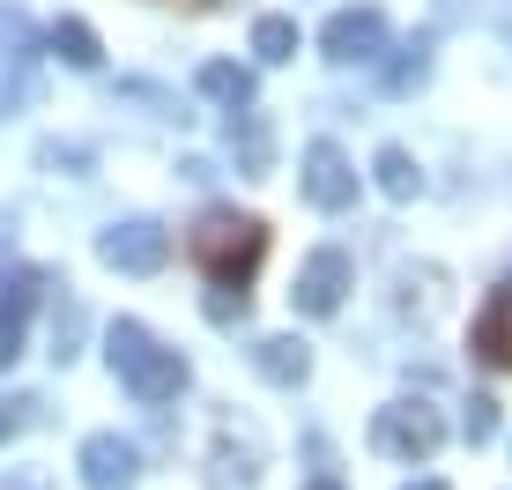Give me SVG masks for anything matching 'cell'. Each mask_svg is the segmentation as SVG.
<instances>
[{"label": "cell", "mask_w": 512, "mask_h": 490, "mask_svg": "<svg viewBox=\"0 0 512 490\" xmlns=\"http://www.w3.org/2000/svg\"><path fill=\"white\" fill-rule=\"evenodd\" d=\"M186 253L201 260V275H208L216 290L245 297V275H253L260 253H268V223H260V216H238V208H208V216L193 223Z\"/></svg>", "instance_id": "6da1fadb"}, {"label": "cell", "mask_w": 512, "mask_h": 490, "mask_svg": "<svg viewBox=\"0 0 512 490\" xmlns=\"http://www.w3.org/2000/svg\"><path fill=\"white\" fill-rule=\"evenodd\" d=\"M104 357H112V372L127 379V394L149 401V409L156 401H179V387H186V357L164 349L141 320H112L104 327Z\"/></svg>", "instance_id": "7a4b0ae2"}, {"label": "cell", "mask_w": 512, "mask_h": 490, "mask_svg": "<svg viewBox=\"0 0 512 490\" xmlns=\"http://www.w3.org/2000/svg\"><path fill=\"white\" fill-rule=\"evenodd\" d=\"M372 446L394 453V461H431V453L446 446V424H438V409H423V401H394V409H379Z\"/></svg>", "instance_id": "3957f363"}, {"label": "cell", "mask_w": 512, "mask_h": 490, "mask_svg": "<svg viewBox=\"0 0 512 490\" xmlns=\"http://www.w3.org/2000/svg\"><path fill=\"white\" fill-rule=\"evenodd\" d=\"M97 260L119 268V275H156L171 260V231L149 223V216H127V223H112V231L97 238Z\"/></svg>", "instance_id": "277c9868"}, {"label": "cell", "mask_w": 512, "mask_h": 490, "mask_svg": "<svg viewBox=\"0 0 512 490\" xmlns=\"http://www.w3.org/2000/svg\"><path fill=\"white\" fill-rule=\"evenodd\" d=\"M320 52L334 67H372L386 52V15L372 8V0H364V8H334L327 30H320Z\"/></svg>", "instance_id": "5b68a950"}, {"label": "cell", "mask_w": 512, "mask_h": 490, "mask_svg": "<svg viewBox=\"0 0 512 490\" xmlns=\"http://www.w3.org/2000/svg\"><path fill=\"white\" fill-rule=\"evenodd\" d=\"M297 194L320 208V216H342V208L357 201V164H349L334 142H312L305 149V171H297Z\"/></svg>", "instance_id": "8992f818"}, {"label": "cell", "mask_w": 512, "mask_h": 490, "mask_svg": "<svg viewBox=\"0 0 512 490\" xmlns=\"http://www.w3.org/2000/svg\"><path fill=\"white\" fill-rule=\"evenodd\" d=\"M349 253L342 245H320V253L297 268V290H290V305L305 312V320H327V312H342V297H349Z\"/></svg>", "instance_id": "52a82bcc"}, {"label": "cell", "mask_w": 512, "mask_h": 490, "mask_svg": "<svg viewBox=\"0 0 512 490\" xmlns=\"http://www.w3.org/2000/svg\"><path fill=\"white\" fill-rule=\"evenodd\" d=\"M82 483H90V490H134V483H141V453H134V439H119V431H97V439H82Z\"/></svg>", "instance_id": "ba28073f"}, {"label": "cell", "mask_w": 512, "mask_h": 490, "mask_svg": "<svg viewBox=\"0 0 512 490\" xmlns=\"http://www.w3.org/2000/svg\"><path fill=\"white\" fill-rule=\"evenodd\" d=\"M475 357L498 364V372H512V283H498L490 305L475 312Z\"/></svg>", "instance_id": "9c48e42d"}, {"label": "cell", "mask_w": 512, "mask_h": 490, "mask_svg": "<svg viewBox=\"0 0 512 490\" xmlns=\"http://www.w3.org/2000/svg\"><path fill=\"white\" fill-rule=\"evenodd\" d=\"M231 156H238V171H253V179H268L275 134H268V119H260L253 104H238V112H231Z\"/></svg>", "instance_id": "30bf717a"}, {"label": "cell", "mask_w": 512, "mask_h": 490, "mask_svg": "<svg viewBox=\"0 0 512 490\" xmlns=\"http://www.w3.org/2000/svg\"><path fill=\"white\" fill-rule=\"evenodd\" d=\"M253 372L275 379V387H297V379L312 372V349L297 335H268V342H253Z\"/></svg>", "instance_id": "8fae6325"}, {"label": "cell", "mask_w": 512, "mask_h": 490, "mask_svg": "<svg viewBox=\"0 0 512 490\" xmlns=\"http://www.w3.org/2000/svg\"><path fill=\"white\" fill-rule=\"evenodd\" d=\"M45 45L60 52L67 67H82V75H97V67H104V45H97V30L82 23V15H60V23L45 30Z\"/></svg>", "instance_id": "7c38bea8"}, {"label": "cell", "mask_w": 512, "mask_h": 490, "mask_svg": "<svg viewBox=\"0 0 512 490\" xmlns=\"http://www.w3.org/2000/svg\"><path fill=\"white\" fill-rule=\"evenodd\" d=\"M193 90L238 112V104H253V67H238V60H208L201 75H193Z\"/></svg>", "instance_id": "4fadbf2b"}, {"label": "cell", "mask_w": 512, "mask_h": 490, "mask_svg": "<svg viewBox=\"0 0 512 490\" xmlns=\"http://www.w3.org/2000/svg\"><path fill=\"white\" fill-rule=\"evenodd\" d=\"M372 179H379V194H386V201H416L423 171H416V156H409V149H394V142H386V149L372 156Z\"/></svg>", "instance_id": "5bb4252c"}, {"label": "cell", "mask_w": 512, "mask_h": 490, "mask_svg": "<svg viewBox=\"0 0 512 490\" xmlns=\"http://www.w3.org/2000/svg\"><path fill=\"white\" fill-rule=\"evenodd\" d=\"M297 45H305V38H297V15H260V23H253V60L260 67L297 60Z\"/></svg>", "instance_id": "9a60e30c"}, {"label": "cell", "mask_w": 512, "mask_h": 490, "mask_svg": "<svg viewBox=\"0 0 512 490\" xmlns=\"http://www.w3.org/2000/svg\"><path fill=\"white\" fill-rule=\"evenodd\" d=\"M423 75H431V30L401 45V60L386 67V90H394V97H409V90H423Z\"/></svg>", "instance_id": "2e32d148"}, {"label": "cell", "mask_w": 512, "mask_h": 490, "mask_svg": "<svg viewBox=\"0 0 512 490\" xmlns=\"http://www.w3.org/2000/svg\"><path fill=\"white\" fill-rule=\"evenodd\" d=\"M75 342H82V305L75 297H60V312H52V357H75Z\"/></svg>", "instance_id": "e0dca14e"}, {"label": "cell", "mask_w": 512, "mask_h": 490, "mask_svg": "<svg viewBox=\"0 0 512 490\" xmlns=\"http://www.w3.org/2000/svg\"><path fill=\"white\" fill-rule=\"evenodd\" d=\"M0 45H8V60H30V45H38V30L23 23V8H0Z\"/></svg>", "instance_id": "ac0fdd59"}, {"label": "cell", "mask_w": 512, "mask_h": 490, "mask_svg": "<svg viewBox=\"0 0 512 490\" xmlns=\"http://www.w3.org/2000/svg\"><path fill=\"white\" fill-rule=\"evenodd\" d=\"M461 431H468V446H490V439H498V401H483V394H475Z\"/></svg>", "instance_id": "d6986e66"}, {"label": "cell", "mask_w": 512, "mask_h": 490, "mask_svg": "<svg viewBox=\"0 0 512 490\" xmlns=\"http://www.w3.org/2000/svg\"><path fill=\"white\" fill-rule=\"evenodd\" d=\"M38 164H52V171H60V164H67V171H82V164H90V149H82V142H45V149H38Z\"/></svg>", "instance_id": "ffe728a7"}, {"label": "cell", "mask_w": 512, "mask_h": 490, "mask_svg": "<svg viewBox=\"0 0 512 490\" xmlns=\"http://www.w3.org/2000/svg\"><path fill=\"white\" fill-rule=\"evenodd\" d=\"M23 357V320H0V372Z\"/></svg>", "instance_id": "44dd1931"}, {"label": "cell", "mask_w": 512, "mask_h": 490, "mask_svg": "<svg viewBox=\"0 0 512 490\" xmlns=\"http://www.w3.org/2000/svg\"><path fill=\"white\" fill-rule=\"evenodd\" d=\"M23 409H30V401H0V446H8L15 431H23Z\"/></svg>", "instance_id": "7402d4cb"}, {"label": "cell", "mask_w": 512, "mask_h": 490, "mask_svg": "<svg viewBox=\"0 0 512 490\" xmlns=\"http://www.w3.org/2000/svg\"><path fill=\"white\" fill-rule=\"evenodd\" d=\"M409 490H446V483H409Z\"/></svg>", "instance_id": "603a6c76"}, {"label": "cell", "mask_w": 512, "mask_h": 490, "mask_svg": "<svg viewBox=\"0 0 512 490\" xmlns=\"http://www.w3.org/2000/svg\"><path fill=\"white\" fill-rule=\"evenodd\" d=\"M312 490H342V483H312Z\"/></svg>", "instance_id": "cb8c5ba5"}]
</instances>
